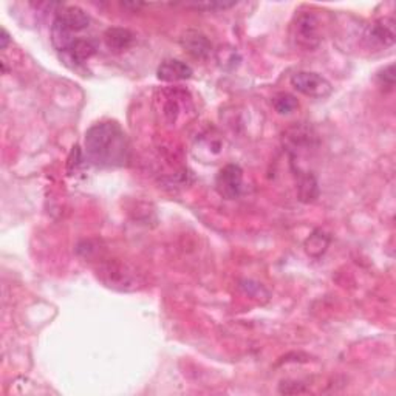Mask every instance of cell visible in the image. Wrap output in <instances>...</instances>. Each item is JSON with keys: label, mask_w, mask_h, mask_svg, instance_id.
<instances>
[{"label": "cell", "mask_w": 396, "mask_h": 396, "mask_svg": "<svg viewBox=\"0 0 396 396\" xmlns=\"http://www.w3.org/2000/svg\"><path fill=\"white\" fill-rule=\"evenodd\" d=\"M87 160L103 169H115L131 161V142L118 122L104 121L93 124L85 132Z\"/></svg>", "instance_id": "cell-1"}, {"label": "cell", "mask_w": 396, "mask_h": 396, "mask_svg": "<svg viewBox=\"0 0 396 396\" xmlns=\"http://www.w3.org/2000/svg\"><path fill=\"white\" fill-rule=\"evenodd\" d=\"M290 34L294 45L305 50V52H313L322 42L319 19L313 13L299 14L293 20Z\"/></svg>", "instance_id": "cell-2"}, {"label": "cell", "mask_w": 396, "mask_h": 396, "mask_svg": "<svg viewBox=\"0 0 396 396\" xmlns=\"http://www.w3.org/2000/svg\"><path fill=\"white\" fill-rule=\"evenodd\" d=\"M290 82L294 90L314 99L327 98L333 91V85L328 79L319 73H314V71H296L291 76Z\"/></svg>", "instance_id": "cell-3"}, {"label": "cell", "mask_w": 396, "mask_h": 396, "mask_svg": "<svg viewBox=\"0 0 396 396\" xmlns=\"http://www.w3.org/2000/svg\"><path fill=\"white\" fill-rule=\"evenodd\" d=\"M215 189L219 196L226 200H235L240 197L243 189V170L239 164L223 166L215 178Z\"/></svg>", "instance_id": "cell-4"}, {"label": "cell", "mask_w": 396, "mask_h": 396, "mask_svg": "<svg viewBox=\"0 0 396 396\" xmlns=\"http://www.w3.org/2000/svg\"><path fill=\"white\" fill-rule=\"evenodd\" d=\"M395 19L383 17L372 22L365 28L364 39L367 45L372 48H388L395 44L396 30H395Z\"/></svg>", "instance_id": "cell-5"}, {"label": "cell", "mask_w": 396, "mask_h": 396, "mask_svg": "<svg viewBox=\"0 0 396 396\" xmlns=\"http://www.w3.org/2000/svg\"><path fill=\"white\" fill-rule=\"evenodd\" d=\"M179 45L187 54L197 61L210 59L214 52L211 41L198 30H186L179 38Z\"/></svg>", "instance_id": "cell-6"}, {"label": "cell", "mask_w": 396, "mask_h": 396, "mask_svg": "<svg viewBox=\"0 0 396 396\" xmlns=\"http://www.w3.org/2000/svg\"><path fill=\"white\" fill-rule=\"evenodd\" d=\"M99 276L107 286L118 288V290H131L136 284L135 272L122 263H107L99 270Z\"/></svg>", "instance_id": "cell-7"}, {"label": "cell", "mask_w": 396, "mask_h": 396, "mask_svg": "<svg viewBox=\"0 0 396 396\" xmlns=\"http://www.w3.org/2000/svg\"><path fill=\"white\" fill-rule=\"evenodd\" d=\"M192 75L193 70L189 64L179 59H166L156 70V76L163 82L186 81V79H191Z\"/></svg>", "instance_id": "cell-8"}, {"label": "cell", "mask_w": 396, "mask_h": 396, "mask_svg": "<svg viewBox=\"0 0 396 396\" xmlns=\"http://www.w3.org/2000/svg\"><path fill=\"white\" fill-rule=\"evenodd\" d=\"M223 140L220 135L214 132H206L201 135L196 144V155L200 156L205 163H214L223 154Z\"/></svg>", "instance_id": "cell-9"}, {"label": "cell", "mask_w": 396, "mask_h": 396, "mask_svg": "<svg viewBox=\"0 0 396 396\" xmlns=\"http://www.w3.org/2000/svg\"><path fill=\"white\" fill-rule=\"evenodd\" d=\"M56 17L66 25L71 33H79L84 31L85 28L90 25V16L79 6L70 5V6H62L61 11H57Z\"/></svg>", "instance_id": "cell-10"}, {"label": "cell", "mask_w": 396, "mask_h": 396, "mask_svg": "<svg viewBox=\"0 0 396 396\" xmlns=\"http://www.w3.org/2000/svg\"><path fill=\"white\" fill-rule=\"evenodd\" d=\"M103 38L107 48L117 53H121L124 52V50L131 48L135 41L133 33L131 30H127V28H121V27L109 28V30L104 33Z\"/></svg>", "instance_id": "cell-11"}, {"label": "cell", "mask_w": 396, "mask_h": 396, "mask_svg": "<svg viewBox=\"0 0 396 396\" xmlns=\"http://www.w3.org/2000/svg\"><path fill=\"white\" fill-rule=\"evenodd\" d=\"M75 41H76L75 33H71L59 19L54 17L52 24V44L57 52L66 53Z\"/></svg>", "instance_id": "cell-12"}, {"label": "cell", "mask_w": 396, "mask_h": 396, "mask_svg": "<svg viewBox=\"0 0 396 396\" xmlns=\"http://www.w3.org/2000/svg\"><path fill=\"white\" fill-rule=\"evenodd\" d=\"M298 189H299V198L304 203H311L316 198L319 197V186L313 174L309 172H299V182H298Z\"/></svg>", "instance_id": "cell-13"}, {"label": "cell", "mask_w": 396, "mask_h": 396, "mask_svg": "<svg viewBox=\"0 0 396 396\" xmlns=\"http://www.w3.org/2000/svg\"><path fill=\"white\" fill-rule=\"evenodd\" d=\"M70 59L76 64H84L96 53V45L90 39H76L71 47L67 50Z\"/></svg>", "instance_id": "cell-14"}, {"label": "cell", "mask_w": 396, "mask_h": 396, "mask_svg": "<svg viewBox=\"0 0 396 396\" xmlns=\"http://www.w3.org/2000/svg\"><path fill=\"white\" fill-rule=\"evenodd\" d=\"M330 235L325 234L321 229H316V231L308 237L305 240V251L308 256L311 257H321L323 253H325L328 244H330Z\"/></svg>", "instance_id": "cell-15"}, {"label": "cell", "mask_w": 396, "mask_h": 396, "mask_svg": "<svg viewBox=\"0 0 396 396\" xmlns=\"http://www.w3.org/2000/svg\"><path fill=\"white\" fill-rule=\"evenodd\" d=\"M215 59L223 70H234L239 67L242 57L235 48L229 45H221L215 50Z\"/></svg>", "instance_id": "cell-16"}, {"label": "cell", "mask_w": 396, "mask_h": 396, "mask_svg": "<svg viewBox=\"0 0 396 396\" xmlns=\"http://www.w3.org/2000/svg\"><path fill=\"white\" fill-rule=\"evenodd\" d=\"M272 105H274L277 113L290 115L299 107V101L290 93H279V95L272 98Z\"/></svg>", "instance_id": "cell-17"}, {"label": "cell", "mask_w": 396, "mask_h": 396, "mask_svg": "<svg viewBox=\"0 0 396 396\" xmlns=\"http://www.w3.org/2000/svg\"><path fill=\"white\" fill-rule=\"evenodd\" d=\"M378 79L383 85H387V87H393V85H395V66H393V64H390V66H387V67L381 70L378 73Z\"/></svg>", "instance_id": "cell-18"}, {"label": "cell", "mask_w": 396, "mask_h": 396, "mask_svg": "<svg viewBox=\"0 0 396 396\" xmlns=\"http://www.w3.org/2000/svg\"><path fill=\"white\" fill-rule=\"evenodd\" d=\"M279 392L285 393V395H298V393H305L307 388L304 387V384L288 383V381H284V383L279 387Z\"/></svg>", "instance_id": "cell-19"}, {"label": "cell", "mask_w": 396, "mask_h": 396, "mask_svg": "<svg viewBox=\"0 0 396 396\" xmlns=\"http://www.w3.org/2000/svg\"><path fill=\"white\" fill-rule=\"evenodd\" d=\"M235 3H225V2H211V3H197L193 5L197 10H207V11H215V10H226L231 8Z\"/></svg>", "instance_id": "cell-20"}, {"label": "cell", "mask_w": 396, "mask_h": 396, "mask_svg": "<svg viewBox=\"0 0 396 396\" xmlns=\"http://www.w3.org/2000/svg\"><path fill=\"white\" fill-rule=\"evenodd\" d=\"M2 50H6V47H8V44H10V34H8V31L5 30V28H2Z\"/></svg>", "instance_id": "cell-21"}]
</instances>
